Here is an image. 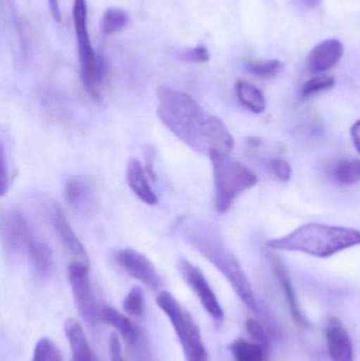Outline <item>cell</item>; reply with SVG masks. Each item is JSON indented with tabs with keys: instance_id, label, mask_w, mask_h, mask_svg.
<instances>
[{
	"instance_id": "cell-10",
	"label": "cell",
	"mask_w": 360,
	"mask_h": 361,
	"mask_svg": "<svg viewBox=\"0 0 360 361\" xmlns=\"http://www.w3.org/2000/svg\"><path fill=\"white\" fill-rule=\"evenodd\" d=\"M116 264L137 281L150 290H160L163 286L162 277L154 263L139 250L133 248H122L113 255Z\"/></svg>"
},
{
	"instance_id": "cell-26",
	"label": "cell",
	"mask_w": 360,
	"mask_h": 361,
	"mask_svg": "<svg viewBox=\"0 0 360 361\" xmlns=\"http://www.w3.org/2000/svg\"><path fill=\"white\" fill-rule=\"evenodd\" d=\"M32 361H63V358L56 345L46 337H42L36 343Z\"/></svg>"
},
{
	"instance_id": "cell-12",
	"label": "cell",
	"mask_w": 360,
	"mask_h": 361,
	"mask_svg": "<svg viewBox=\"0 0 360 361\" xmlns=\"http://www.w3.org/2000/svg\"><path fill=\"white\" fill-rule=\"evenodd\" d=\"M325 341L332 361H355L352 339L338 318L331 317L328 320Z\"/></svg>"
},
{
	"instance_id": "cell-14",
	"label": "cell",
	"mask_w": 360,
	"mask_h": 361,
	"mask_svg": "<svg viewBox=\"0 0 360 361\" xmlns=\"http://www.w3.org/2000/svg\"><path fill=\"white\" fill-rule=\"evenodd\" d=\"M268 261H270L271 267H272L273 271L280 283L281 288H283V294H285L287 305H289L290 314H291L294 322L302 328L310 329V322L304 317V313L300 309L297 294H296L295 288L292 283L287 267L283 264V261L275 255H268Z\"/></svg>"
},
{
	"instance_id": "cell-30",
	"label": "cell",
	"mask_w": 360,
	"mask_h": 361,
	"mask_svg": "<svg viewBox=\"0 0 360 361\" xmlns=\"http://www.w3.org/2000/svg\"><path fill=\"white\" fill-rule=\"evenodd\" d=\"M271 171L277 179L287 182L292 177V169L289 162L283 158L273 159L270 162Z\"/></svg>"
},
{
	"instance_id": "cell-4",
	"label": "cell",
	"mask_w": 360,
	"mask_h": 361,
	"mask_svg": "<svg viewBox=\"0 0 360 361\" xmlns=\"http://www.w3.org/2000/svg\"><path fill=\"white\" fill-rule=\"evenodd\" d=\"M213 167L215 207L218 214L228 212L237 199L256 186L258 177L249 167L228 156V152H209Z\"/></svg>"
},
{
	"instance_id": "cell-7",
	"label": "cell",
	"mask_w": 360,
	"mask_h": 361,
	"mask_svg": "<svg viewBox=\"0 0 360 361\" xmlns=\"http://www.w3.org/2000/svg\"><path fill=\"white\" fill-rule=\"evenodd\" d=\"M68 279L78 313L88 326H94L99 320L101 310L93 292L89 263L77 260L70 263L68 267Z\"/></svg>"
},
{
	"instance_id": "cell-18",
	"label": "cell",
	"mask_w": 360,
	"mask_h": 361,
	"mask_svg": "<svg viewBox=\"0 0 360 361\" xmlns=\"http://www.w3.org/2000/svg\"><path fill=\"white\" fill-rule=\"evenodd\" d=\"M99 320L109 324L118 331V334L125 339L127 343H135L139 338V329L127 317L113 307H106L101 310Z\"/></svg>"
},
{
	"instance_id": "cell-20",
	"label": "cell",
	"mask_w": 360,
	"mask_h": 361,
	"mask_svg": "<svg viewBox=\"0 0 360 361\" xmlns=\"http://www.w3.org/2000/svg\"><path fill=\"white\" fill-rule=\"evenodd\" d=\"M330 178L336 184L351 186L360 182V160L345 158L334 162L328 171Z\"/></svg>"
},
{
	"instance_id": "cell-5",
	"label": "cell",
	"mask_w": 360,
	"mask_h": 361,
	"mask_svg": "<svg viewBox=\"0 0 360 361\" xmlns=\"http://www.w3.org/2000/svg\"><path fill=\"white\" fill-rule=\"evenodd\" d=\"M72 17L77 39L80 78L87 93L93 99H99L101 86L107 74V65L105 59L95 53L91 44L86 0H73Z\"/></svg>"
},
{
	"instance_id": "cell-34",
	"label": "cell",
	"mask_w": 360,
	"mask_h": 361,
	"mask_svg": "<svg viewBox=\"0 0 360 361\" xmlns=\"http://www.w3.org/2000/svg\"><path fill=\"white\" fill-rule=\"evenodd\" d=\"M309 8H316L321 4V0H302Z\"/></svg>"
},
{
	"instance_id": "cell-25",
	"label": "cell",
	"mask_w": 360,
	"mask_h": 361,
	"mask_svg": "<svg viewBox=\"0 0 360 361\" xmlns=\"http://www.w3.org/2000/svg\"><path fill=\"white\" fill-rule=\"evenodd\" d=\"M283 65L278 59L268 61H252L247 63V69L249 73L257 78H268L277 75L283 70Z\"/></svg>"
},
{
	"instance_id": "cell-19",
	"label": "cell",
	"mask_w": 360,
	"mask_h": 361,
	"mask_svg": "<svg viewBox=\"0 0 360 361\" xmlns=\"http://www.w3.org/2000/svg\"><path fill=\"white\" fill-rule=\"evenodd\" d=\"M30 265L36 276L39 278H48L54 267L53 250L48 244L39 239L36 240L33 247L27 256Z\"/></svg>"
},
{
	"instance_id": "cell-16",
	"label": "cell",
	"mask_w": 360,
	"mask_h": 361,
	"mask_svg": "<svg viewBox=\"0 0 360 361\" xmlns=\"http://www.w3.org/2000/svg\"><path fill=\"white\" fill-rule=\"evenodd\" d=\"M146 169L142 166L137 159H131L127 165L126 180L129 188L147 205L154 206L158 203V195L150 186Z\"/></svg>"
},
{
	"instance_id": "cell-1",
	"label": "cell",
	"mask_w": 360,
	"mask_h": 361,
	"mask_svg": "<svg viewBox=\"0 0 360 361\" xmlns=\"http://www.w3.org/2000/svg\"><path fill=\"white\" fill-rule=\"evenodd\" d=\"M156 101V114L162 124L190 149L200 154L213 150L228 154L234 149V137L226 125L187 93L161 86Z\"/></svg>"
},
{
	"instance_id": "cell-22",
	"label": "cell",
	"mask_w": 360,
	"mask_h": 361,
	"mask_svg": "<svg viewBox=\"0 0 360 361\" xmlns=\"http://www.w3.org/2000/svg\"><path fill=\"white\" fill-rule=\"evenodd\" d=\"M230 352L235 361H263L264 350L255 343L238 338L230 343Z\"/></svg>"
},
{
	"instance_id": "cell-28",
	"label": "cell",
	"mask_w": 360,
	"mask_h": 361,
	"mask_svg": "<svg viewBox=\"0 0 360 361\" xmlns=\"http://www.w3.org/2000/svg\"><path fill=\"white\" fill-rule=\"evenodd\" d=\"M245 328H247V333L253 339L254 343L259 345L264 351H268L270 343H268L266 330H264L261 324L255 319H247V322H245Z\"/></svg>"
},
{
	"instance_id": "cell-17",
	"label": "cell",
	"mask_w": 360,
	"mask_h": 361,
	"mask_svg": "<svg viewBox=\"0 0 360 361\" xmlns=\"http://www.w3.org/2000/svg\"><path fill=\"white\" fill-rule=\"evenodd\" d=\"M66 337L71 350L72 361H99L91 350L82 324L73 318L66 320Z\"/></svg>"
},
{
	"instance_id": "cell-21",
	"label": "cell",
	"mask_w": 360,
	"mask_h": 361,
	"mask_svg": "<svg viewBox=\"0 0 360 361\" xmlns=\"http://www.w3.org/2000/svg\"><path fill=\"white\" fill-rule=\"evenodd\" d=\"M236 94L241 105L253 114H261L266 111V97L255 85L247 80H239L236 82Z\"/></svg>"
},
{
	"instance_id": "cell-31",
	"label": "cell",
	"mask_w": 360,
	"mask_h": 361,
	"mask_svg": "<svg viewBox=\"0 0 360 361\" xmlns=\"http://www.w3.org/2000/svg\"><path fill=\"white\" fill-rule=\"evenodd\" d=\"M110 361H125L123 348L118 333H111L109 337Z\"/></svg>"
},
{
	"instance_id": "cell-3",
	"label": "cell",
	"mask_w": 360,
	"mask_h": 361,
	"mask_svg": "<svg viewBox=\"0 0 360 361\" xmlns=\"http://www.w3.org/2000/svg\"><path fill=\"white\" fill-rule=\"evenodd\" d=\"M360 245L359 229L323 223H306L266 246L275 250L298 252L317 258H330L342 250Z\"/></svg>"
},
{
	"instance_id": "cell-6",
	"label": "cell",
	"mask_w": 360,
	"mask_h": 361,
	"mask_svg": "<svg viewBox=\"0 0 360 361\" xmlns=\"http://www.w3.org/2000/svg\"><path fill=\"white\" fill-rule=\"evenodd\" d=\"M156 302L170 322L181 343L186 361H209L200 328L192 314L167 290L159 293Z\"/></svg>"
},
{
	"instance_id": "cell-8",
	"label": "cell",
	"mask_w": 360,
	"mask_h": 361,
	"mask_svg": "<svg viewBox=\"0 0 360 361\" xmlns=\"http://www.w3.org/2000/svg\"><path fill=\"white\" fill-rule=\"evenodd\" d=\"M1 238L4 250L11 256L27 257L38 239L27 219L18 210L11 209L1 216Z\"/></svg>"
},
{
	"instance_id": "cell-15",
	"label": "cell",
	"mask_w": 360,
	"mask_h": 361,
	"mask_svg": "<svg viewBox=\"0 0 360 361\" xmlns=\"http://www.w3.org/2000/svg\"><path fill=\"white\" fill-rule=\"evenodd\" d=\"M344 55L340 40L329 38L319 42L309 55V68L313 73L321 74L335 67Z\"/></svg>"
},
{
	"instance_id": "cell-13",
	"label": "cell",
	"mask_w": 360,
	"mask_h": 361,
	"mask_svg": "<svg viewBox=\"0 0 360 361\" xmlns=\"http://www.w3.org/2000/svg\"><path fill=\"white\" fill-rule=\"evenodd\" d=\"M50 222L52 225L54 233L61 242L66 250L75 257L76 260L89 263L88 255L82 242L78 239L73 228L70 225L69 221L66 218L61 208L58 205H53L50 212Z\"/></svg>"
},
{
	"instance_id": "cell-11",
	"label": "cell",
	"mask_w": 360,
	"mask_h": 361,
	"mask_svg": "<svg viewBox=\"0 0 360 361\" xmlns=\"http://www.w3.org/2000/svg\"><path fill=\"white\" fill-rule=\"evenodd\" d=\"M65 201L74 212L82 216L94 214L97 192L94 183L86 177H75L66 183Z\"/></svg>"
},
{
	"instance_id": "cell-32",
	"label": "cell",
	"mask_w": 360,
	"mask_h": 361,
	"mask_svg": "<svg viewBox=\"0 0 360 361\" xmlns=\"http://www.w3.org/2000/svg\"><path fill=\"white\" fill-rule=\"evenodd\" d=\"M351 137H352L355 149L360 154V120L353 124L352 128H351Z\"/></svg>"
},
{
	"instance_id": "cell-27",
	"label": "cell",
	"mask_w": 360,
	"mask_h": 361,
	"mask_svg": "<svg viewBox=\"0 0 360 361\" xmlns=\"http://www.w3.org/2000/svg\"><path fill=\"white\" fill-rule=\"evenodd\" d=\"M335 86V78L327 74H318L304 82L302 88V95L304 97H312L317 93L330 90Z\"/></svg>"
},
{
	"instance_id": "cell-29",
	"label": "cell",
	"mask_w": 360,
	"mask_h": 361,
	"mask_svg": "<svg viewBox=\"0 0 360 361\" xmlns=\"http://www.w3.org/2000/svg\"><path fill=\"white\" fill-rule=\"evenodd\" d=\"M178 59L187 63H205L211 59V55L206 47L198 46L182 51Z\"/></svg>"
},
{
	"instance_id": "cell-24",
	"label": "cell",
	"mask_w": 360,
	"mask_h": 361,
	"mask_svg": "<svg viewBox=\"0 0 360 361\" xmlns=\"http://www.w3.org/2000/svg\"><path fill=\"white\" fill-rule=\"evenodd\" d=\"M145 295L139 286L131 288L123 301V309L132 317H141L145 312Z\"/></svg>"
},
{
	"instance_id": "cell-23",
	"label": "cell",
	"mask_w": 360,
	"mask_h": 361,
	"mask_svg": "<svg viewBox=\"0 0 360 361\" xmlns=\"http://www.w3.org/2000/svg\"><path fill=\"white\" fill-rule=\"evenodd\" d=\"M128 15L120 8H108L101 17V29L104 35L110 36L122 31L128 23Z\"/></svg>"
},
{
	"instance_id": "cell-9",
	"label": "cell",
	"mask_w": 360,
	"mask_h": 361,
	"mask_svg": "<svg viewBox=\"0 0 360 361\" xmlns=\"http://www.w3.org/2000/svg\"><path fill=\"white\" fill-rule=\"evenodd\" d=\"M178 267H179L182 277L185 280L188 286L192 288L205 312L215 322H222L224 319L223 309L202 271L184 258L180 259Z\"/></svg>"
},
{
	"instance_id": "cell-2",
	"label": "cell",
	"mask_w": 360,
	"mask_h": 361,
	"mask_svg": "<svg viewBox=\"0 0 360 361\" xmlns=\"http://www.w3.org/2000/svg\"><path fill=\"white\" fill-rule=\"evenodd\" d=\"M177 231L188 245L204 257L225 277L237 296L249 310L258 312L257 300L249 277L236 255L213 225L199 219L185 216L178 222Z\"/></svg>"
},
{
	"instance_id": "cell-33",
	"label": "cell",
	"mask_w": 360,
	"mask_h": 361,
	"mask_svg": "<svg viewBox=\"0 0 360 361\" xmlns=\"http://www.w3.org/2000/svg\"><path fill=\"white\" fill-rule=\"evenodd\" d=\"M48 4L49 8H50L51 13H52L53 18H54L57 23H61V14L58 1H57V0H48Z\"/></svg>"
}]
</instances>
